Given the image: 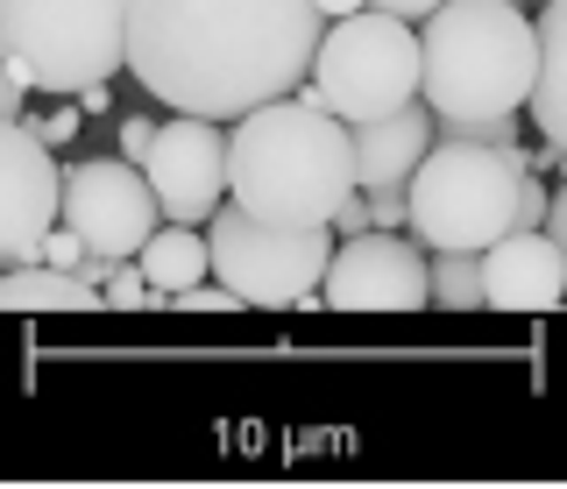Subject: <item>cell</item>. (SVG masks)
Instances as JSON below:
<instances>
[{"instance_id":"44dd1931","label":"cell","mask_w":567,"mask_h":489,"mask_svg":"<svg viewBox=\"0 0 567 489\" xmlns=\"http://www.w3.org/2000/svg\"><path fill=\"white\" fill-rule=\"evenodd\" d=\"M156 128H164L156 114H128V121H121V156H135V164H142V156L156 149Z\"/></svg>"},{"instance_id":"603a6c76","label":"cell","mask_w":567,"mask_h":489,"mask_svg":"<svg viewBox=\"0 0 567 489\" xmlns=\"http://www.w3.org/2000/svg\"><path fill=\"white\" fill-rule=\"evenodd\" d=\"M369 8H390V14H404V22H425V14H440L447 0H369Z\"/></svg>"},{"instance_id":"7402d4cb","label":"cell","mask_w":567,"mask_h":489,"mask_svg":"<svg viewBox=\"0 0 567 489\" xmlns=\"http://www.w3.org/2000/svg\"><path fill=\"white\" fill-rule=\"evenodd\" d=\"M369 227H377V220H369V191H348V199H341V214H333V235H369Z\"/></svg>"},{"instance_id":"d4e9b609","label":"cell","mask_w":567,"mask_h":489,"mask_svg":"<svg viewBox=\"0 0 567 489\" xmlns=\"http://www.w3.org/2000/svg\"><path fill=\"white\" fill-rule=\"evenodd\" d=\"M71 100H79L85 114H114V93H106V79H100V85H85V93H71Z\"/></svg>"},{"instance_id":"277c9868","label":"cell","mask_w":567,"mask_h":489,"mask_svg":"<svg viewBox=\"0 0 567 489\" xmlns=\"http://www.w3.org/2000/svg\"><path fill=\"white\" fill-rule=\"evenodd\" d=\"M532 178V156L518 143H468L440 135L433 156L412 178V235L425 249H496L518 227V191Z\"/></svg>"},{"instance_id":"8992f818","label":"cell","mask_w":567,"mask_h":489,"mask_svg":"<svg viewBox=\"0 0 567 489\" xmlns=\"http://www.w3.org/2000/svg\"><path fill=\"white\" fill-rule=\"evenodd\" d=\"M312 85L341 121H377L425 100V37L419 22L390 8H362L327 22V43H319Z\"/></svg>"},{"instance_id":"30bf717a","label":"cell","mask_w":567,"mask_h":489,"mask_svg":"<svg viewBox=\"0 0 567 489\" xmlns=\"http://www.w3.org/2000/svg\"><path fill=\"white\" fill-rule=\"evenodd\" d=\"M327 305L341 312H419L433 305V249L412 227H369L333 249Z\"/></svg>"},{"instance_id":"4316f807","label":"cell","mask_w":567,"mask_h":489,"mask_svg":"<svg viewBox=\"0 0 567 489\" xmlns=\"http://www.w3.org/2000/svg\"><path fill=\"white\" fill-rule=\"evenodd\" d=\"M532 8H546V0H532Z\"/></svg>"},{"instance_id":"2e32d148","label":"cell","mask_w":567,"mask_h":489,"mask_svg":"<svg viewBox=\"0 0 567 489\" xmlns=\"http://www.w3.org/2000/svg\"><path fill=\"white\" fill-rule=\"evenodd\" d=\"M135 263L150 270V284L164 291V299H177V291H192V284H206V277H213V235H206V227L171 220V227H156V235H150V249H142Z\"/></svg>"},{"instance_id":"7c38bea8","label":"cell","mask_w":567,"mask_h":489,"mask_svg":"<svg viewBox=\"0 0 567 489\" xmlns=\"http://www.w3.org/2000/svg\"><path fill=\"white\" fill-rule=\"evenodd\" d=\"M483 299L496 312H554L567 305V256L546 227H511L483 249Z\"/></svg>"},{"instance_id":"ac0fdd59","label":"cell","mask_w":567,"mask_h":489,"mask_svg":"<svg viewBox=\"0 0 567 489\" xmlns=\"http://www.w3.org/2000/svg\"><path fill=\"white\" fill-rule=\"evenodd\" d=\"M22 121H29V128H35V135H43V143H50V149H64V143H79V128H85V121H93V114H85V107H79V100H71V93H64V100H58V107H29Z\"/></svg>"},{"instance_id":"9a60e30c","label":"cell","mask_w":567,"mask_h":489,"mask_svg":"<svg viewBox=\"0 0 567 489\" xmlns=\"http://www.w3.org/2000/svg\"><path fill=\"white\" fill-rule=\"evenodd\" d=\"M532 121L546 143L567 149V0L539 8V85H532Z\"/></svg>"},{"instance_id":"ba28073f","label":"cell","mask_w":567,"mask_h":489,"mask_svg":"<svg viewBox=\"0 0 567 489\" xmlns=\"http://www.w3.org/2000/svg\"><path fill=\"white\" fill-rule=\"evenodd\" d=\"M156 199H164V220L206 227L235 191V128L213 114H171L156 128V149L142 156Z\"/></svg>"},{"instance_id":"7a4b0ae2","label":"cell","mask_w":567,"mask_h":489,"mask_svg":"<svg viewBox=\"0 0 567 489\" xmlns=\"http://www.w3.org/2000/svg\"><path fill=\"white\" fill-rule=\"evenodd\" d=\"M354 178V121H341L327 100L284 93L270 107L235 121V199L262 220L319 227L341 214Z\"/></svg>"},{"instance_id":"ffe728a7","label":"cell","mask_w":567,"mask_h":489,"mask_svg":"<svg viewBox=\"0 0 567 489\" xmlns=\"http://www.w3.org/2000/svg\"><path fill=\"white\" fill-rule=\"evenodd\" d=\"M546 214H554V185L532 170L525 178V191H518V227H546Z\"/></svg>"},{"instance_id":"484cf974","label":"cell","mask_w":567,"mask_h":489,"mask_svg":"<svg viewBox=\"0 0 567 489\" xmlns=\"http://www.w3.org/2000/svg\"><path fill=\"white\" fill-rule=\"evenodd\" d=\"M319 8H327V22H341V14H362L369 0H319Z\"/></svg>"},{"instance_id":"d6986e66","label":"cell","mask_w":567,"mask_h":489,"mask_svg":"<svg viewBox=\"0 0 567 489\" xmlns=\"http://www.w3.org/2000/svg\"><path fill=\"white\" fill-rule=\"evenodd\" d=\"M171 305H177V312H235V305H248V299L220 277V284H192V291H177Z\"/></svg>"},{"instance_id":"4fadbf2b","label":"cell","mask_w":567,"mask_h":489,"mask_svg":"<svg viewBox=\"0 0 567 489\" xmlns=\"http://www.w3.org/2000/svg\"><path fill=\"white\" fill-rule=\"evenodd\" d=\"M440 143V114L433 100H412L398 114H377V121H354V178L369 185H412L419 164L433 156Z\"/></svg>"},{"instance_id":"cb8c5ba5","label":"cell","mask_w":567,"mask_h":489,"mask_svg":"<svg viewBox=\"0 0 567 489\" xmlns=\"http://www.w3.org/2000/svg\"><path fill=\"white\" fill-rule=\"evenodd\" d=\"M546 235L560 241V256H567V178L554 185V214H546Z\"/></svg>"},{"instance_id":"3957f363","label":"cell","mask_w":567,"mask_h":489,"mask_svg":"<svg viewBox=\"0 0 567 489\" xmlns=\"http://www.w3.org/2000/svg\"><path fill=\"white\" fill-rule=\"evenodd\" d=\"M425 100L440 121H483L532 107L539 85V22L518 0H447L419 22Z\"/></svg>"},{"instance_id":"6da1fadb","label":"cell","mask_w":567,"mask_h":489,"mask_svg":"<svg viewBox=\"0 0 567 489\" xmlns=\"http://www.w3.org/2000/svg\"><path fill=\"white\" fill-rule=\"evenodd\" d=\"M327 43L319 0H128V72L177 114L241 121L298 93Z\"/></svg>"},{"instance_id":"8fae6325","label":"cell","mask_w":567,"mask_h":489,"mask_svg":"<svg viewBox=\"0 0 567 489\" xmlns=\"http://www.w3.org/2000/svg\"><path fill=\"white\" fill-rule=\"evenodd\" d=\"M64 220V164L29 121L0 128V256L35 263L50 227Z\"/></svg>"},{"instance_id":"9c48e42d","label":"cell","mask_w":567,"mask_h":489,"mask_svg":"<svg viewBox=\"0 0 567 489\" xmlns=\"http://www.w3.org/2000/svg\"><path fill=\"white\" fill-rule=\"evenodd\" d=\"M64 220L93 241V256H142L164 227V199L135 156H85L64 170Z\"/></svg>"},{"instance_id":"5b68a950","label":"cell","mask_w":567,"mask_h":489,"mask_svg":"<svg viewBox=\"0 0 567 489\" xmlns=\"http://www.w3.org/2000/svg\"><path fill=\"white\" fill-rule=\"evenodd\" d=\"M0 64L50 100L128 72V0H0Z\"/></svg>"},{"instance_id":"e0dca14e","label":"cell","mask_w":567,"mask_h":489,"mask_svg":"<svg viewBox=\"0 0 567 489\" xmlns=\"http://www.w3.org/2000/svg\"><path fill=\"white\" fill-rule=\"evenodd\" d=\"M433 305L440 312H468L483 299V256L475 249H433Z\"/></svg>"},{"instance_id":"5bb4252c","label":"cell","mask_w":567,"mask_h":489,"mask_svg":"<svg viewBox=\"0 0 567 489\" xmlns=\"http://www.w3.org/2000/svg\"><path fill=\"white\" fill-rule=\"evenodd\" d=\"M0 305L8 312H93L106 305V284H93L85 270H58V263H8L0 270Z\"/></svg>"},{"instance_id":"52a82bcc","label":"cell","mask_w":567,"mask_h":489,"mask_svg":"<svg viewBox=\"0 0 567 489\" xmlns=\"http://www.w3.org/2000/svg\"><path fill=\"white\" fill-rule=\"evenodd\" d=\"M213 235V277L241 291L248 305H327V270H333V220L319 227H284L262 220L227 191V206L206 220Z\"/></svg>"}]
</instances>
